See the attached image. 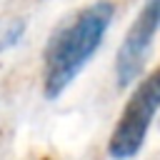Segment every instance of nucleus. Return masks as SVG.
I'll use <instances>...</instances> for the list:
<instances>
[{
    "label": "nucleus",
    "mask_w": 160,
    "mask_h": 160,
    "mask_svg": "<svg viewBox=\"0 0 160 160\" xmlns=\"http://www.w3.org/2000/svg\"><path fill=\"white\" fill-rule=\"evenodd\" d=\"M112 15L115 5L110 0H95L72 12L48 38L42 50V95L48 100H58L82 72L102 45Z\"/></svg>",
    "instance_id": "obj_1"
},
{
    "label": "nucleus",
    "mask_w": 160,
    "mask_h": 160,
    "mask_svg": "<svg viewBox=\"0 0 160 160\" xmlns=\"http://www.w3.org/2000/svg\"><path fill=\"white\" fill-rule=\"evenodd\" d=\"M158 110H160V68H155L150 75H145L130 92V98L115 122V130L108 140V155L115 160L138 155Z\"/></svg>",
    "instance_id": "obj_2"
},
{
    "label": "nucleus",
    "mask_w": 160,
    "mask_h": 160,
    "mask_svg": "<svg viewBox=\"0 0 160 160\" xmlns=\"http://www.w3.org/2000/svg\"><path fill=\"white\" fill-rule=\"evenodd\" d=\"M158 30H160V0H145L135 20L130 22L115 55V78L120 88H128L130 82H135L145 70Z\"/></svg>",
    "instance_id": "obj_3"
},
{
    "label": "nucleus",
    "mask_w": 160,
    "mask_h": 160,
    "mask_svg": "<svg viewBox=\"0 0 160 160\" xmlns=\"http://www.w3.org/2000/svg\"><path fill=\"white\" fill-rule=\"evenodd\" d=\"M22 32H25V20H20V18L0 20V52H5L8 48L18 45Z\"/></svg>",
    "instance_id": "obj_4"
}]
</instances>
